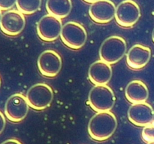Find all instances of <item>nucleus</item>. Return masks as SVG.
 <instances>
[{
	"instance_id": "obj_1",
	"label": "nucleus",
	"mask_w": 154,
	"mask_h": 144,
	"mask_svg": "<svg viewBox=\"0 0 154 144\" xmlns=\"http://www.w3.org/2000/svg\"><path fill=\"white\" fill-rule=\"evenodd\" d=\"M117 120L115 115L110 111L99 112L92 117L88 125V132L92 139L104 141L115 132Z\"/></svg>"
},
{
	"instance_id": "obj_2",
	"label": "nucleus",
	"mask_w": 154,
	"mask_h": 144,
	"mask_svg": "<svg viewBox=\"0 0 154 144\" xmlns=\"http://www.w3.org/2000/svg\"><path fill=\"white\" fill-rule=\"evenodd\" d=\"M126 48V42L123 38L118 36H110L101 45L99 57L102 61L110 65L114 64L124 57Z\"/></svg>"
},
{
	"instance_id": "obj_3",
	"label": "nucleus",
	"mask_w": 154,
	"mask_h": 144,
	"mask_svg": "<svg viewBox=\"0 0 154 144\" xmlns=\"http://www.w3.org/2000/svg\"><path fill=\"white\" fill-rule=\"evenodd\" d=\"M89 104L97 113L110 111L114 107L115 96L114 91L106 85H95L89 94Z\"/></svg>"
},
{
	"instance_id": "obj_4",
	"label": "nucleus",
	"mask_w": 154,
	"mask_h": 144,
	"mask_svg": "<svg viewBox=\"0 0 154 144\" xmlns=\"http://www.w3.org/2000/svg\"><path fill=\"white\" fill-rule=\"evenodd\" d=\"M26 98L31 108L35 110H43L52 103L54 91L48 85L38 83L29 89Z\"/></svg>"
},
{
	"instance_id": "obj_5",
	"label": "nucleus",
	"mask_w": 154,
	"mask_h": 144,
	"mask_svg": "<svg viewBox=\"0 0 154 144\" xmlns=\"http://www.w3.org/2000/svg\"><path fill=\"white\" fill-rule=\"evenodd\" d=\"M60 38L63 43L72 49H80L85 44L87 33L79 23L70 21L63 26Z\"/></svg>"
},
{
	"instance_id": "obj_6",
	"label": "nucleus",
	"mask_w": 154,
	"mask_h": 144,
	"mask_svg": "<svg viewBox=\"0 0 154 144\" xmlns=\"http://www.w3.org/2000/svg\"><path fill=\"white\" fill-rule=\"evenodd\" d=\"M141 17L139 5L132 0H125L116 7V21L123 27L135 25Z\"/></svg>"
},
{
	"instance_id": "obj_7",
	"label": "nucleus",
	"mask_w": 154,
	"mask_h": 144,
	"mask_svg": "<svg viewBox=\"0 0 154 144\" xmlns=\"http://www.w3.org/2000/svg\"><path fill=\"white\" fill-rule=\"evenodd\" d=\"M63 23L61 19L47 14L42 17L37 24V33L39 38L45 42H53L61 34Z\"/></svg>"
},
{
	"instance_id": "obj_8",
	"label": "nucleus",
	"mask_w": 154,
	"mask_h": 144,
	"mask_svg": "<svg viewBox=\"0 0 154 144\" xmlns=\"http://www.w3.org/2000/svg\"><path fill=\"white\" fill-rule=\"evenodd\" d=\"M26 98L21 94H14L8 99L5 107V114L8 120L19 122L23 120L29 111Z\"/></svg>"
},
{
	"instance_id": "obj_9",
	"label": "nucleus",
	"mask_w": 154,
	"mask_h": 144,
	"mask_svg": "<svg viewBox=\"0 0 154 144\" xmlns=\"http://www.w3.org/2000/svg\"><path fill=\"white\" fill-rule=\"evenodd\" d=\"M38 67L42 75L54 78L61 70V57L54 50H46L40 54L38 59Z\"/></svg>"
},
{
	"instance_id": "obj_10",
	"label": "nucleus",
	"mask_w": 154,
	"mask_h": 144,
	"mask_svg": "<svg viewBox=\"0 0 154 144\" xmlns=\"http://www.w3.org/2000/svg\"><path fill=\"white\" fill-rule=\"evenodd\" d=\"M26 25L24 15L18 10H8L2 16L0 29L7 36H15L23 30Z\"/></svg>"
},
{
	"instance_id": "obj_11",
	"label": "nucleus",
	"mask_w": 154,
	"mask_h": 144,
	"mask_svg": "<svg viewBox=\"0 0 154 144\" xmlns=\"http://www.w3.org/2000/svg\"><path fill=\"white\" fill-rule=\"evenodd\" d=\"M116 6L111 0H99L93 3L89 9V14L98 24H107L115 17Z\"/></svg>"
},
{
	"instance_id": "obj_12",
	"label": "nucleus",
	"mask_w": 154,
	"mask_h": 144,
	"mask_svg": "<svg viewBox=\"0 0 154 144\" xmlns=\"http://www.w3.org/2000/svg\"><path fill=\"white\" fill-rule=\"evenodd\" d=\"M128 118L133 125L144 127L154 119V110L147 103L133 104L129 109Z\"/></svg>"
},
{
	"instance_id": "obj_13",
	"label": "nucleus",
	"mask_w": 154,
	"mask_h": 144,
	"mask_svg": "<svg viewBox=\"0 0 154 144\" xmlns=\"http://www.w3.org/2000/svg\"><path fill=\"white\" fill-rule=\"evenodd\" d=\"M150 57L151 51L150 48L138 44L132 46L128 51L126 63L131 69H140L148 63Z\"/></svg>"
},
{
	"instance_id": "obj_14",
	"label": "nucleus",
	"mask_w": 154,
	"mask_h": 144,
	"mask_svg": "<svg viewBox=\"0 0 154 144\" xmlns=\"http://www.w3.org/2000/svg\"><path fill=\"white\" fill-rule=\"evenodd\" d=\"M112 76V68L111 65L102 60L94 62L89 69V78L93 84L107 85Z\"/></svg>"
},
{
	"instance_id": "obj_15",
	"label": "nucleus",
	"mask_w": 154,
	"mask_h": 144,
	"mask_svg": "<svg viewBox=\"0 0 154 144\" xmlns=\"http://www.w3.org/2000/svg\"><path fill=\"white\" fill-rule=\"evenodd\" d=\"M126 98L132 104L146 102L149 91L145 83L141 80H133L127 85L125 90Z\"/></svg>"
},
{
	"instance_id": "obj_16",
	"label": "nucleus",
	"mask_w": 154,
	"mask_h": 144,
	"mask_svg": "<svg viewBox=\"0 0 154 144\" xmlns=\"http://www.w3.org/2000/svg\"><path fill=\"white\" fill-rule=\"evenodd\" d=\"M72 8V0H47L46 2V9L49 14L60 19L66 18Z\"/></svg>"
},
{
	"instance_id": "obj_17",
	"label": "nucleus",
	"mask_w": 154,
	"mask_h": 144,
	"mask_svg": "<svg viewBox=\"0 0 154 144\" xmlns=\"http://www.w3.org/2000/svg\"><path fill=\"white\" fill-rule=\"evenodd\" d=\"M42 5V0H17V10L23 14H32L37 11Z\"/></svg>"
},
{
	"instance_id": "obj_18",
	"label": "nucleus",
	"mask_w": 154,
	"mask_h": 144,
	"mask_svg": "<svg viewBox=\"0 0 154 144\" xmlns=\"http://www.w3.org/2000/svg\"><path fill=\"white\" fill-rule=\"evenodd\" d=\"M141 136L146 143L154 141V119L151 122L144 127L141 133Z\"/></svg>"
},
{
	"instance_id": "obj_19",
	"label": "nucleus",
	"mask_w": 154,
	"mask_h": 144,
	"mask_svg": "<svg viewBox=\"0 0 154 144\" xmlns=\"http://www.w3.org/2000/svg\"><path fill=\"white\" fill-rule=\"evenodd\" d=\"M17 0H0V10L8 11L16 5Z\"/></svg>"
},
{
	"instance_id": "obj_20",
	"label": "nucleus",
	"mask_w": 154,
	"mask_h": 144,
	"mask_svg": "<svg viewBox=\"0 0 154 144\" xmlns=\"http://www.w3.org/2000/svg\"><path fill=\"white\" fill-rule=\"evenodd\" d=\"M5 124V116L3 115V113L0 111V134L4 131Z\"/></svg>"
},
{
	"instance_id": "obj_21",
	"label": "nucleus",
	"mask_w": 154,
	"mask_h": 144,
	"mask_svg": "<svg viewBox=\"0 0 154 144\" xmlns=\"http://www.w3.org/2000/svg\"><path fill=\"white\" fill-rule=\"evenodd\" d=\"M1 144H22L18 140L16 139H8V140H5Z\"/></svg>"
},
{
	"instance_id": "obj_22",
	"label": "nucleus",
	"mask_w": 154,
	"mask_h": 144,
	"mask_svg": "<svg viewBox=\"0 0 154 144\" xmlns=\"http://www.w3.org/2000/svg\"><path fill=\"white\" fill-rule=\"evenodd\" d=\"M84 2H86L87 3H91V4H93V3L99 1V0H84Z\"/></svg>"
},
{
	"instance_id": "obj_23",
	"label": "nucleus",
	"mask_w": 154,
	"mask_h": 144,
	"mask_svg": "<svg viewBox=\"0 0 154 144\" xmlns=\"http://www.w3.org/2000/svg\"><path fill=\"white\" fill-rule=\"evenodd\" d=\"M152 39H153V42H154V30H153V33H152Z\"/></svg>"
},
{
	"instance_id": "obj_24",
	"label": "nucleus",
	"mask_w": 154,
	"mask_h": 144,
	"mask_svg": "<svg viewBox=\"0 0 154 144\" xmlns=\"http://www.w3.org/2000/svg\"><path fill=\"white\" fill-rule=\"evenodd\" d=\"M2 11L0 10V21H1V18H2Z\"/></svg>"
},
{
	"instance_id": "obj_25",
	"label": "nucleus",
	"mask_w": 154,
	"mask_h": 144,
	"mask_svg": "<svg viewBox=\"0 0 154 144\" xmlns=\"http://www.w3.org/2000/svg\"><path fill=\"white\" fill-rule=\"evenodd\" d=\"M148 144H154V141L150 142V143H148Z\"/></svg>"
},
{
	"instance_id": "obj_26",
	"label": "nucleus",
	"mask_w": 154,
	"mask_h": 144,
	"mask_svg": "<svg viewBox=\"0 0 154 144\" xmlns=\"http://www.w3.org/2000/svg\"><path fill=\"white\" fill-rule=\"evenodd\" d=\"M1 82H1V78H0V87H1Z\"/></svg>"
}]
</instances>
